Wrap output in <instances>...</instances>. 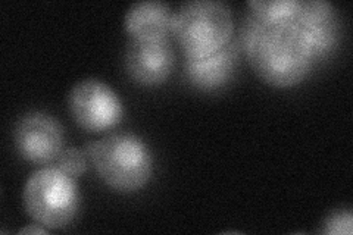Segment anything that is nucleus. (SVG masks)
Wrapping results in <instances>:
<instances>
[{
	"instance_id": "obj_1",
	"label": "nucleus",
	"mask_w": 353,
	"mask_h": 235,
	"mask_svg": "<svg viewBox=\"0 0 353 235\" xmlns=\"http://www.w3.org/2000/svg\"><path fill=\"white\" fill-rule=\"evenodd\" d=\"M239 46L261 80L277 88L301 84L315 63L296 19L265 24L250 14L243 24Z\"/></svg>"
},
{
	"instance_id": "obj_2",
	"label": "nucleus",
	"mask_w": 353,
	"mask_h": 235,
	"mask_svg": "<svg viewBox=\"0 0 353 235\" xmlns=\"http://www.w3.org/2000/svg\"><path fill=\"white\" fill-rule=\"evenodd\" d=\"M84 152L99 178L118 193H136L150 181L153 156L136 134H108L101 140L87 143Z\"/></svg>"
},
{
	"instance_id": "obj_3",
	"label": "nucleus",
	"mask_w": 353,
	"mask_h": 235,
	"mask_svg": "<svg viewBox=\"0 0 353 235\" xmlns=\"http://www.w3.org/2000/svg\"><path fill=\"white\" fill-rule=\"evenodd\" d=\"M171 34L185 59L206 58L233 40V12L227 3L216 0L185 2L172 15Z\"/></svg>"
},
{
	"instance_id": "obj_4",
	"label": "nucleus",
	"mask_w": 353,
	"mask_h": 235,
	"mask_svg": "<svg viewBox=\"0 0 353 235\" xmlns=\"http://www.w3.org/2000/svg\"><path fill=\"white\" fill-rule=\"evenodd\" d=\"M22 198L28 216L48 229L70 225L80 209L75 178L58 166H43L32 172L24 185Z\"/></svg>"
},
{
	"instance_id": "obj_5",
	"label": "nucleus",
	"mask_w": 353,
	"mask_h": 235,
	"mask_svg": "<svg viewBox=\"0 0 353 235\" xmlns=\"http://www.w3.org/2000/svg\"><path fill=\"white\" fill-rule=\"evenodd\" d=\"M68 106L74 121L88 132L114 128L124 115L118 94L96 78H85L71 88Z\"/></svg>"
},
{
	"instance_id": "obj_6",
	"label": "nucleus",
	"mask_w": 353,
	"mask_h": 235,
	"mask_svg": "<svg viewBox=\"0 0 353 235\" xmlns=\"http://www.w3.org/2000/svg\"><path fill=\"white\" fill-rule=\"evenodd\" d=\"M65 132L61 122L46 114L32 110L22 115L14 130V141L21 158L31 163L57 162L63 150Z\"/></svg>"
},
{
	"instance_id": "obj_7",
	"label": "nucleus",
	"mask_w": 353,
	"mask_h": 235,
	"mask_svg": "<svg viewBox=\"0 0 353 235\" xmlns=\"http://www.w3.org/2000/svg\"><path fill=\"white\" fill-rule=\"evenodd\" d=\"M175 65L170 39L131 40L125 50V70L132 81L154 87L168 80Z\"/></svg>"
},
{
	"instance_id": "obj_8",
	"label": "nucleus",
	"mask_w": 353,
	"mask_h": 235,
	"mask_svg": "<svg viewBox=\"0 0 353 235\" xmlns=\"http://www.w3.org/2000/svg\"><path fill=\"white\" fill-rule=\"evenodd\" d=\"M315 62L333 52L340 39V19L336 8L325 0L302 2L296 17Z\"/></svg>"
},
{
	"instance_id": "obj_9",
	"label": "nucleus",
	"mask_w": 353,
	"mask_h": 235,
	"mask_svg": "<svg viewBox=\"0 0 353 235\" xmlns=\"http://www.w3.org/2000/svg\"><path fill=\"white\" fill-rule=\"evenodd\" d=\"M239 41L231 40L224 49L202 59H185L187 81L202 92H215L224 87L234 74L239 58Z\"/></svg>"
},
{
	"instance_id": "obj_10",
	"label": "nucleus",
	"mask_w": 353,
	"mask_h": 235,
	"mask_svg": "<svg viewBox=\"0 0 353 235\" xmlns=\"http://www.w3.org/2000/svg\"><path fill=\"white\" fill-rule=\"evenodd\" d=\"M174 12L162 2L131 5L124 17V28L131 40L170 39Z\"/></svg>"
},
{
	"instance_id": "obj_11",
	"label": "nucleus",
	"mask_w": 353,
	"mask_h": 235,
	"mask_svg": "<svg viewBox=\"0 0 353 235\" xmlns=\"http://www.w3.org/2000/svg\"><path fill=\"white\" fill-rule=\"evenodd\" d=\"M301 0H253L248 6L252 9V15L265 24H277L296 19L301 10Z\"/></svg>"
},
{
	"instance_id": "obj_12",
	"label": "nucleus",
	"mask_w": 353,
	"mask_h": 235,
	"mask_svg": "<svg viewBox=\"0 0 353 235\" xmlns=\"http://www.w3.org/2000/svg\"><path fill=\"white\" fill-rule=\"evenodd\" d=\"M90 162L84 150L79 147L63 149L57 159V166L72 178H79L87 171V163Z\"/></svg>"
},
{
	"instance_id": "obj_13",
	"label": "nucleus",
	"mask_w": 353,
	"mask_h": 235,
	"mask_svg": "<svg viewBox=\"0 0 353 235\" xmlns=\"http://www.w3.org/2000/svg\"><path fill=\"white\" fill-rule=\"evenodd\" d=\"M353 229V215L350 209H339L331 212L324 219L321 231L327 235H350Z\"/></svg>"
},
{
	"instance_id": "obj_14",
	"label": "nucleus",
	"mask_w": 353,
	"mask_h": 235,
	"mask_svg": "<svg viewBox=\"0 0 353 235\" xmlns=\"http://www.w3.org/2000/svg\"><path fill=\"white\" fill-rule=\"evenodd\" d=\"M48 231H49V229H48L46 227L40 225V223H37V225H36V223H31V225L19 229L18 232H19V234H46Z\"/></svg>"
}]
</instances>
